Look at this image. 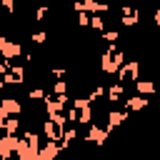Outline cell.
Segmentation results:
<instances>
[{
    "label": "cell",
    "instance_id": "4",
    "mask_svg": "<svg viewBox=\"0 0 160 160\" xmlns=\"http://www.w3.org/2000/svg\"><path fill=\"white\" fill-rule=\"evenodd\" d=\"M155 22H158V25H160V10H158V12H155Z\"/></svg>",
    "mask_w": 160,
    "mask_h": 160
},
{
    "label": "cell",
    "instance_id": "2",
    "mask_svg": "<svg viewBox=\"0 0 160 160\" xmlns=\"http://www.w3.org/2000/svg\"><path fill=\"white\" fill-rule=\"evenodd\" d=\"M2 110H8V112H12V110H20V105H18L15 100H5V102H2Z\"/></svg>",
    "mask_w": 160,
    "mask_h": 160
},
{
    "label": "cell",
    "instance_id": "1",
    "mask_svg": "<svg viewBox=\"0 0 160 160\" xmlns=\"http://www.w3.org/2000/svg\"><path fill=\"white\" fill-rule=\"evenodd\" d=\"M0 50H2L5 58H12V55L20 52V45H12V42H8V40H0Z\"/></svg>",
    "mask_w": 160,
    "mask_h": 160
},
{
    "label": "cell",
    "instance_id": "3",
    "mask_svg": "<svg viewBox=\"0 0 160 160\" xmlns=\"http://www.w3.org/2000/svg\"><path fill=\"white\" fill-rule=\"evenodd\" d=\"M138 90H142V92H152V82L142 80V82H138Z\"/></svg>",
    "mask_w": 160,
    "mask_h": 160
}]
</instances>
